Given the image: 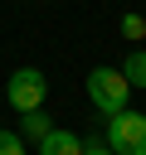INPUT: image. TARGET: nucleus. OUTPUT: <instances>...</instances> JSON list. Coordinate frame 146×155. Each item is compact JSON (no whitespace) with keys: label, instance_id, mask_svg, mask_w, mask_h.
<instances>
[{"label":"nucleus","instance_id":"3","mask_svg":"<svg viewBox=\"0 0 146 155\" xmlns=\"http://www.w3.org/2000/svg\"><path fill=\"white\" fill-rule=\"evenodd\" d=\"M44 97H49V82H44L39 68H19V73H10V107H15V111H34V107H44Z\"/></svg>","mask_w":146,"mask_h":155},{"label":"nucleus","instance_id":"6","mask_svg":"<svg viewBox=\"0 0 146 155\" xmlns=\"http://www.w3.org/2000/svg\"><path fill=\"white\" fill-rule=\"evenodd\" d=\"M122 73H127V82H131V87H146V48L127 53V68H122Z\"/></svg>","mask_w":146,"mask_h":155},{"label":"nucleus","instance_id":"2","mask_svg":"<svg viewBox=\"0 0 146 155\" xmlns=\"http://www.w3.org/2000/svg\"><path fill=\"white\" fill-rule=\"evenodd\" d=\"M107 145H112V155H146V116L131 107L112 111L107 116Z\"/></svg>","mask_w":146,"mask_h":155},{"label":"nucleus","instance_id":"4","mask_svg":"<svg viewBox=\"0 0 146 155\" xmlns=\"http://www.w3.org/2000/svg\"><path fill=\"white\" fill-rule=\"evenodd\" d=\"M39 155H83V140L73 131H49L39 140Z\"/></svg>","mask_w":146,"mask_h":155},{"label":"nucleus","instance_id":"9","mask_svg":"<svg viewBox=\"0 0 146 155\" xmlns=\"http://www.w3.org/2000/svg\"><path fill=\"white\" fill-rule=\"evenodd\" d=\"M83 155H112V145H107V140H88V145H83Z\"/></svg>","mask_w":146,"mask_h":155},{"label":"nucleus","instance_id":"7","mask_svg":"<svg viewBox=\"0 0 146 155\" xmlns=\"http://www.w3.org/2000/svg\"><path fill=\"white\" fill-rule=\"evenodd\" d=\"M117 29H122V39H131V44H136V39H146V19H141V15H122V24H117Z\"/></svg>","mask_w":146,"mask_h":155},{"label":"nucleus","instance_id":"1","mask_svg":"<svg viewBox=\"0 0 146 155\" xmlns=\"http://www.w3.org/2000/svg\"><path fill=\"white\" fill-rule=\"evenodd\" d=\"M88 97H92V107H97L102 116H112V111L127 107L131 82H127L122 68H92V73H88Z\"/></svg>","mask_w":146,"mask_h":155},{"label":"nucleus","instance_id":"8","mask_svg":"<svg viewBox=\"0 0 146 155\" xmlns=\"http://www.w3.org/2000/svg\"><path fill=\"white\" fill-rule=\"evenodd\" d=\"M0 155H24V136L19 131H0Z\"/></svg>","mask_w":146,"mask_h":155},{"label":"nucleus","instance_id":"5","mask_svg":"<svg viewBox=\"0 0 146 155\" xmlns=\"http://www.w3.org/2000/svg\"><path fill=\"white\" fill-rule=\"evenodd\" d=\"M54 126H49V111L44 107H34V111H19V136L24 140H44Z\"/></svg>","mask_w":146,"mask_h":155}]
</instances>
